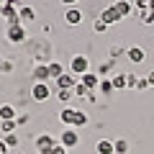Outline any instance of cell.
<instances>
[{"label":"cell","mask_w":154,"mask_h":154,"mask_svg":"<svg viewBox=\"0 0 154 154\" xmlns=\"http://www.w3.org/2000/svg\"><path fill=\"white\" fill-rule=\"evenodd\" d=\"M69 69H72V75L80 80L82 75H88V72H90V59L85 54H75V57H72V62H69Z\"/></svg>","instance_id":"obj_1"},{"label":"cell","mask_w":154,"mask_h":154,"mask_svg":"<svg viewBox=\"0 0 154 154\" xmlns=\"http://www.w3.org/2000/svg\"><path fill=\"white\" fill-rule=\"evenodd\" d=\"M59 144L64 149H75V146H80V134H77V128L75 126H67L64 131L59 134Z\"/></svg>","instance_id":"obj_2"},{"label":"cell","mask_w":154,"mask_h":154,"mask_svg":"<svg viewBox=\"0 0 154 154\" xmlns=\"http://www.w3.org/2000/svg\"><path fill=\"white\" fill-rule=\"evenodd\" d=\"M57 139L51 136V134H41V136H36V141H33V146H36L38 154H51V149L57 146Z\"/></svg>","instance_id":"obj_3"},{"label":"cell","mask_w":154,"mask_h":154,"mask_svg":"<svg viewBox=\"0 0 154 154\" xmlns=\"http://www.w3.org/2000/svg\"><path fill=\"white\" fill-rule=\"evenodd\" d=\"M31 98L36 100V103H46V100L51 98V88H49V82H33V88H31Z\"/></svg>","instance_id":"obj_4"},{"label":"cell","mask_w":154,"mask_h":154,"mask_svg":"<svg viewBox=\"0 0 154 154\" xmlns=\"http://www.w3.org/2000/svg\"><path fill=\"white\" fill-rule=\"evenodd\" d=\"M8 41L11 44H23L26 41V28H23V23H16V26H8Z\"/></svg>","instance_id":"obj_5"},{"label":"cell","mask_w":154,"mask_h":154,"mask_svg":"<svg viewBox=\"0 0 154 154\" xmlns=\"http://www.w3.org/2000/svg\"><path fill=\"white\" fill-rule=\"evenodd\" d=\"M77 82H80V80H77L72 72H69V75H62L59 80H54L57 90H75V85H77Z\"/></svg>","instance_id":"obj_6"},{"label":"cell","mask_w":154,"mask_h":154,"mask_svg":"<svg viewBox=\"0 0 154 154\" xmlns=\"http://www.w3.org/2000/svg\"><path fill=\"white\" fill-rule=\"evenodd\" d=\"M100 21L105 23V26H110V23H118L121 21V16H118V13H116V8L113 5H108V8H103V11H100Z\"/></svg>","instance_id":"obj_7"},{"label":"cell","mask_w":154,"mask_h":154,"mask_svg":"<svg viewBox=\"0 0 154 154\" xmlns=\"http://www.w3.org/2000/svg\"><path fill=\"white\" fill-rule=\"evenodd\" d=\"M77 113H80V110H75V108H69V105H67V108H62V110H59V121L64 123V126H75Z\"/></svg>","instance_id":"obj_8"},{"label":"cell","mask_w":154,"mask_h":154,"mask_svg":"<svg viewBox=\"0 0 154 154\" xmlns=\"http://www.w3.org/2000/svg\"><path fill=\"white\" fill-rule=\"evenodd\" d=\"M126 57L131 64H141L144 59H146V51L141 49V46H131V49H126Z\"/></svg>","instance_id":"obj_9"},{"label":"cell","mask_w":154,"mask_h":154,"mask_svg":"<svg viewBox=\"0 0 154 154\" xmlns=\"http://www.w3.org/2000/svg\"><path fill=\"white\" fill-rule=\"evenodd\" d=\"M100 80H103V77H100V75H93V72H88V75H82V77H80V82H82L85 88L90 90V93H93L95 88H100Z\"/></svg>","instance_id":"obj_10"},{"label":"cell","mask_w":154,"mask_h":154,"mask_svg":"<svg viewBox=\"0 0 154 154\" xmlns=\"http://www.w3.org/2000/svg\"><path fill=\"white\" fill-rule=\"evenodd\" d=\"M64 21L69 23V26H80V23H82V11H80V8H67Z\"/></svg>","instance_id":"obj_11"},{"label":"cell","mask_w":154,"mask_h":154,"mask_svg":"<svg viewBox=\"0 0 154 154\" xmlns=\"http://www.w3.org/2000/svg\"><path fill=\"white\" fill-rule=\"evenodd\" d=\"M33 80L36 82H49V64H36L33 67Z\"/></svg>","instance_id":"obj_12"},{"label":"cell","mask_w":154,"mask_h":154,"mask_svg":"<svg viewBox=\"0 0 154 154\" xmlns=\"http://www.w3.org/2000/svg\"><path fill=\"white\" fill-rule=\"evenodd\" d=\"M18 18H21V23H33L36 21V11L31 5H21L18 8Z\"/></svg>","instance_id":"obj_13"},{"label":"cell","mask_w":154,"mask_h":154,"mask_svg":"<svg viewBox=\"0 0 154 154\" xmlns=\"http://www.w3.org/2000/svg\"><path fill=\"white\" fill-rule=\"evenodd\" d=\"M16 118H18V113H16V108L11 103L0 105V121H16Z\"/></svg>","instance_id":"obj_14"},{"label":"cell","mask_w":154,"mask_h":154,"mask_svg":"<svg viewBox=\"0 0 154 154\" xmlns=\"http://www.w3.org/2000/svg\"><path fill=\"white\" fill-rule=\"evenodd\" d=\"M95 152L98 154H116V146H113L110 139H100V141L95 144Z\"/></svg>","instance_id":"obj_15"},{"label":"cell","mask_w":154,"mask_h":154,"mask_svg":"<svg viewBox=\"0 0 154 154\" xmlns=\"http://www.w3.org/2000/svg\"><path fill=\"white\" fill-rule=\"evenodd\" d=\"M113 8H116V13H118L121 18H126L128 13H131L134 3H128V0H118V3H113Z\"/></svg>","instance_id":"obj_16"},{"label":"cell","mask_w":154,"mask_h":154,"mask_svg":"<svg viewBox=\"0 0 154 154\" xmlns=\"http://www.w3.org/2000/svg\"><path fill=\"white\" fill-rule=\"evenodd\" d=\"M110 82H113L116 90H123L126 88V72H113L110 75Z\"/></svg>","instance_id":"obj_17"},{"label":"cell","mask_w":154,"mask_h":154,"mask_svg":"<svg viewBox=\"0 0 154 154\" xmlns=\"http://www.w3.org/2000/svg\"><path fill=\"white\" fill-rule=\"evenodd\" d=\"M62 75H64V67H62L59 62H49V77L51 80H59Z\"/></svg>","instance_id":"obj_18"},{"label":"cell","mask_w":154,"mask_h":154,"mask_svg":"<svg viewBox=\"0 0 154 154\" xmlns=\"http://www.w3.org/2000/svg\"><path fill=\"white\" fill-rule=\"evenodd\" d=\"M0 139L5 141V146H8V149H16L18 144H21V136H18L16 131H13V134H5V136H0Z\"/></svg>","instance_id":"obj_19"},{"label":"cell","mask_w":154,"mask_h":154,"mask_svg":"<svg viewBox=\"0 0 154 154\" xmlns=\"http://www.w3.org/2000/svg\"><path fill=\"white\" fill-rule=\"evenodd\" d=\"M136 11L139 13H141V23H146V26H152V23H154V11H152V8H136Z\"/></svg>","instance_id":"obj_20"},{"label":"cell","mask_w":154,"mask_h":154,"mask_svg":"<svg viewBox=\"0 0 154 154\" xmlns=\"http://www.w3.org/2000/svg\"><path fill=\"white\" fill-rule=\"evenodd\" d=\"M16 126H18L16 121H0V134H3V136H5V134H13Z\"/></svg>","instance_id":"obj_21"},{"label":"cell","mask_w":154,"mask_h":154,"mask_svg":"<svg viewBox=\"0 0 154 154\" xmlns=\"http://www.w3.org/2000/svg\"><path fill=\"white\" fill-rule=\"evenodd\" d=\"M113 82H110V80H105V77H103V80H100V93H103V95H113Z\"/></svg>","instance_id":"obj_22"},{"label":"cell","mask_w":154,"mask_h":154,"mask_svg":"<svg viewBox=\"0 0 154 154\" xmlns=\"http://www.w3.org/2000/svg\"><path fill=\"white\" fill-rule=\"evenodd\" d=\"M57 98H59L62 103H69V100L75 98V90H57Z\"/></svg>","instance_id":"obj_23"},{"label":"cell","mask_w":154,"mask_h":154,"mask_svg":"<svg viewBox=\"0 0 154 154\" xmlns=\"http://www.w3.org/2000/svg\"><path fill=\"white\" fill-rule=\"evenodd\" d=\"M75 95H77V98H90V90L85 88L82 82H77V85H75Z\"/></svg>","instance_id":"obj_24"},{"label":"cell","mask_w":154,"mask_h":154,"mask_svg":"<svg viewBox=\"0 0 154 154\" xmlns=\"http://www.w3.org/2000/svg\"><path fill=\"white\" fill-rule=\"evenodd\" d=\"M113 146H116V154H126V152H128L126 139H118V141H113Z\"/></svg>","instance_id":"obj_25"},{"label":"cell","mask_w":154,"mask_h":154,"mask_svg":"<svg viewBox=\"0 0 154 154\" xmlns=\"http://www.w3.org/2000/svg\"><path fill=\"white\" fill-rule=\"evenodd\" d=\"M110 69H113V59H110V62H103V64L98 67V75H100V77H108Z\"/></svg>","instance_id":"obj_26"},{"label":"cell","mask_w":154,"mask_h":154,"mask_svg":"<svg viewBox=\"0 0 154 154\" xmlns=\"http://www.w3.org/2000/svg\"><path fill=\"white\" fill-rule=\"evenodd\" d=\"M85 123H88V113H85V110H80V113H77V121H75V128L85 126Z\"/></svg>","instance_id":"obj_27"},{"label":"cell","mask_w":154,"mask_h":154,"mask_svg":"<svg viewBox=\"0 0 154 154\" xmlns=\"http://www.w3.org/2000/svg\"><path fill=\"white\" fill-rule=\"evenodd\" d=\"M136 82H139V77L134 72H126V88H136Z\"/></svg>","instance_id":"obj_28"},{"label":"cell","mask_w":154,"mask_h":154,"mask_svg":"<svg viewBox=\"0 0 154 154\" xmlns=\"http://www.w3.org/2000/svg\"><path fill=\"white\" fill-rule=\"evenodd\" d=\"M105 28H108V26H105V23L100 21V18H98V21H95V23H93V31H95V33H103Z\"/></svg>","instance_id":"obj_29"},{"label":"cell","mask_w":154,"mask_h":154,"mask_svg":"<svg viewBox=\"0 0 154 154\" xmlns=\"http://www.w3.org/2000/svg\"><path fill=\"white\" fill-rule=\"evenodd\" d=\"M144 88H152V85H149V80H146V77H139V82H136V90H144Z\"/></svg>","instance_id":"obj_30"},{"label":"cell","mask_w":154,"mask_h":154,"mask_svg":"<svg viewBox=\"0 0 154 154\" xmlns=\"http://www.w3.org/2000/svg\"><path fill=\"white\" fill-rule=\"evenodd\" d=\"M121 54H123V49H118V46H110V59H118Z\"/></svg>","instance_id":"obj_31"},{"label":"cell","mask_w":154,"mask_h":154,"mask_svg":"<svg viewBox=\"0 0 154 154\" xmlns=\"http://www.w3.org/2000/svg\"><path fill=\"white\" fill-rule=\"evenodd\" d=\"M11 62H5V59H0V69H3V72H11Z\"/></svg>","instance_id":"obj_32"},{"label":"cell","mask_w":154,"mask_h":154,"mask_svg":"<svg viewBox=\"0 0 154 154\" xmlns=\"http://www.w3.org/2000/svg\"><path fill=\"white\" fill-rule=\"evenodd\" d=\"M51 154H67V149H64V146H62V144H57V146H54V149H51Z\"/></svg>","instance_id":"obj_33"},{"label":"cell","mask_w":154,"mask_h":154,"mask_svg":"<svg viewBox=\"0 0 154 154\" xmlns=\"http://www.w3.org/2000/svg\"><path fill=\"white\" fill-rule=\"evenodd\" d=\"M59 3H64L67 8H75V3H77V0H59Z\"/></svg>","instance_id":"obj_34"},{"label":"cell","mask_w":154,"mask_h":154,"mask_svg":"<svg viewBox=\"0 0 154 154\" xmlns=\"http://www.w3.org/2000/svg\"><path fill=\"white\" fill-rule=\"evenodd\" d=\"M0 154H8V146H5V141L0 139Z\"/></svg>","instance_id":"obj_35"},{"label":"cell","mask_w":154,"mask_h":154,"mask_svg":"<svg viewBox=\"0 0 154 154\" xmlns=\"http://www.w3.org/2000/svg\"><path fill=\"white\" fill-rule=\"evenodd\" d=\"M146 80H149V85H152V88H154V69L149 72V77H146Z\"/></svg>","instance_id":"obj_36"},{"label":"cell","mask_w":154,"mask_h":154,"mask_svg":"<svg viewBox=\"0 0 154 154\" xmlns=\"http://www.w3.org/2000/svg\"><path fill=\"white\" fill-rule=\"evenodd\" d=\"M146 3H149V8H152V11H154V0H146Z\"/></svg>","instance_id":"obj_37"},{"label":"cell","mask_w":154,"mask_h":154,"mask_svg":"<svg viewBox=\"0 0 154 154\" xmlns=\"http://www.w3.org/2000/svg\"><path fill=\"white\" fill-rule=\"evenodd\" d=\"M128 3H134V5H136V3H141V0H128Z\"/></svg>","instance_id":"obj_38"},{"label":"cell","mask_w":154,"mask_h":154,"mask_svg":"<svg viewBox=\"0 0 154 154\" xmlns=\"http://www.w3.org/2000/svg\"><path fill=\"white\" fill-rule=\"evenodd\" d=\"M3 5H5V0H0V8H3Z\"/></svg>","instance_id":"obj_39"}]
</instances>
